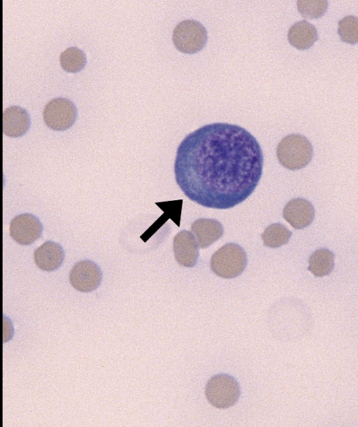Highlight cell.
<instances>
[{
  "label": "cell",
  "instance_id": "cell-19",
  "mask_svg": "<svg viewBox=\"0 0 358 427\" xmlns=\"http://www.w3.org/2000/svg\"><path fill=\"white\" fill-rule=\"evenodd\" d=\"M297 8L305 19H316L322 17L328 8L327 1H298Z\"/></svg>",
  "mask_w": 358,
  "mask_h": 427
},
{
  "label": "cell",
  "instance_id": "cell-8",
  "mask_svg": "<svg viewBox=\"0 0 358 427\" xmlns=\"http://www.w3.org/2000/svg\"><path fill=\"white\" fill-rule=\"evenodd\" d=\"M43 227L39 219L31 214H22L13 218L10 234L19 244L30 245L39 239Z\"/></svg>",
  "mask_w": 358,
  "mask_h": 427
},
{
  "label": "cell",
  "instance_id": "cell-4",
  "mask_svg": "<svg viewBox=\"0 0 358 427\" xmlns=\"http://www.w3.org/2000/svg\"><path fill=\"white\" fill-rule=\"evenodd\" d=\"M205 393L206 398L212 405L217 408L225 409L236 403L241 391L238 383L233 377L220 374L209 379Z\"/></svg>",
  "mask_w": 358,
  "mask_h": 427
},
{
  "label": "cell",
  "instance_id": "cell-13",
  "mask_svg": "<svg viewBox=\"0 0 358 427\" xmlns=\"http://www.w3.org/2000/svg\"><path fill=\"white\" fill-rule=\"evenodd\" d=\"M64 259V251L59 244L47 241L34 251V261L41 270L52 272L57 270Z\"/></svg>",
  "mask_w": 358,
  "mask_h": 427
},
{
  "label": "cell",
  "instance_id": "cell-5",
  "mask_svg": "<svg viewBox=\"0 0 358 427\" xmlns=\"http://www.w3.org/2000/svg\"><path fill=\"white\" fill-rule=\"evenodd\" d=\"M208 40L206 28L194 20H186L178 23L173 32V42L180 52L187 54L201 50Z\"/></svg>",
  "mask_w": 358,
  "mask_h": 427
},
{
  "label": "cell",
  "instance_id": "cell-10",
  "mask_svg": "<svg viewBox=\"0 0 358 427\" xmlns=\"http://www.w3.org/2000/svg\"><path fill=\"white\" fill-rule=\"evenodd\" d=\"M282 216L294 229H303L313 222L315 209L309 201L303 198H294L285 205Z\"/></svg>",
  "mask_w": 358,
  "mask_h": 427
},
{
  "label": "cell",
  "instance_id": "cell-16",
  "mask_svg": "<svg viewBox=\"0 0 358 427\" xmlns=\"http://www.w3.org/2000/svg\"><path fill=\"white\" fill-rule=\"evenodd\" d=\"M261 236L264 246L278 248L289 241L292 232L282 224L276 223L266 227Z\"/></svg>",
  "mask_w": 358,
  "mask_h": 427
},
{
  "label": "cell",
  "instance_id": "cell-11",
  "mask_svg": "<svg viewBox=\"0 0 358 427\" xmlns=\"http://www.w3.org/2000/svg\"><path fill=\"white\" fill-rule=\"evenodd\" d=\"M31 125L27 111L20 106H12L6 108L2 114L3 133L10 137H20L24 135Z\"/></svg>",
  "mask_w": 358,
  "mask_h": 427
},
{
  "label": "cell",
  "instance_id": "cell-18",
  "mask_svg": "<svg viewBox=\"0 0 358 427\" xmlns=\"http://www.w3.org/2000/svg\"><path fill=\"white\" fill-rule=\"evenodd\" d=\"M338 34L341 39L350 44L358 41V19L356 16L348 15L338 22Z\"/></svg>",
  "mask_w": 358,
  "mask_h": 427
},
{
  "label": "cell",
  "instance_id": "cell-7",
  "mask_svg": "<svg viewBox=\"0 0 358 427\" xmlns=\"http://www.w3.org/2000/svg\"><path fill=\"white\" fill-rule=\"evenodd\" d=\"M101 279L100 267L90 260H83L76 263L69 274L71 286L83 293L95 290L100 285Z\"/></svg>",
  "mask_w": 358,
  "mask_h": 427
},
{
  "label": "cell",
  "instance_id": "cell-3",
  "mask_svg": "<svg viewBox=\"0 0 358 427\" xmlns=\"http://www.w3.org/2000/svg\"><path fill=\"white\" fill-rule=\"evenodd\" d=\"M247 262L244 249L237 244L228 243L213 254L210 265L216 275L224 279H233L243 272Z\"/></svg>",
  "mask_w": 358,
  "mask_h": 427
},
{
  "label": "cell",
  "instance_id": "cell-17",
  "mask_svg": "<svg viewBox=\"0 0 358 427\" xmlns=\"http://www.w3.org/2000/svg\"><path fill=\"white\" fill-rule=\"evenodd\" d=\"M62 68L71 73L81 71L86 65L85 52L77 47H69L63 51L59 57Z\"/></svg>",
  "mask_w": 358,
  "mask_h": 427
},
{
  "label": "cell",
  "instance_id": "cell-14",
  "mask_svg": "<svg viewBox=\"0 0 358 427\" xmlns=\"http://www.w3.org/2000/svg\"><path fill=\"white\" fill-rule=\"evenodd\" d=\"M287 38L289 43L299 50L310 48L318 39L315 27L303 20L294 23L288 30Z\"/></svg>",
  "mask_w": 358,
  "mask_h": 427
},
{
  "label": "cell",
  "instance_id": "cell-6",
  "mask_svg": "<svg viewBox=\"0 0 358 427\" xmlns=\"http://www.w3.org/2000/svg\"><path fill=\"white\" fill-rule=\"evenodd\" d=\"M78 115L75 104L69 99L57 97L49 102L43 111L45 125L56 131H64L70 128L76 122Z\"/></svg>",
  "mask_w": 358,
  "mask_h": 427
},
{
  "label": "cell",
  "instance_id": "cell-2",
  "mask_svg": "<svg viewBox=\"0 0 358 427\" xmlns=\"http://www.w3.org/2000/svg\"><path fill=\"white\" fill-rule=\"evenodd\" d=\"M313 148L304 136L292 134L285 136L278 144L276 155L280 163L290 170L305 167L312 160Z\"/></svg>",
  "mask_w": 358,
  "mask_h": 427
},
{
  "label": "cell",
  "instance_id": "cell-15",
  "mask_svg": "<svg viewBox=\"0 0 358 427\" xmlns=\"http://www.w3.org/2000/svg\"><path fill=\"white\" fill-rule=\"evenodd\" d=\"M308 270L313 275L322 277L329 274L334 267V254L327 248L315 251L309 258Z\"/></svg>",
  "mask_w": 358,
  "mask_h": 427
},
{
  "label": "cell",
  "instance_id": "cell-12",
  "mask_svg": "<svg viewBox=\"0 0 358 427\" xmlns=\"http://www.w3.org/2000/svg\"><path fill=\"white\" fill-rule=\"evenodd\" d=\"M191 231L200 248H208L218 240L224 233L221 223L212 218L195 220L191 225Z\"/></svg>",
  "mask_w": 358,
  "mask_h": 427
},
{
  "label": "cell",
  "instance_id": "cell-9",
  "mask_svg": "<svg viewBox=\"0 0 358 427\" xmlns=\"http://www.w3.org/2000/svg\"><path fill=\"white\" fill-rule=\"evenodd\" d=\"M173 250L176 260L179 265L194 267L199 258V246L193 234L183 230L177 233L173 240Z\"/></svg>",
  "mask_w": 358,
  "mask_h": 427
},
{
  "label": "cell",
  "instance_id": "cell-1",
  "mask_svg": "<svg viewBox=\"0 0 358 427\" xmlns=\"http://www.w3.org/2000/svg\"><path fill=\"white\" fill-rule=\"evenodd\" d=\"M261 146L236 125H204L185 137L176 153L177 184L190 200L208 208L227 209L245 201L262 174Z\"/></svg>",
  "mask_w": 358,
  "mask_h": 427
}]
</instances>
